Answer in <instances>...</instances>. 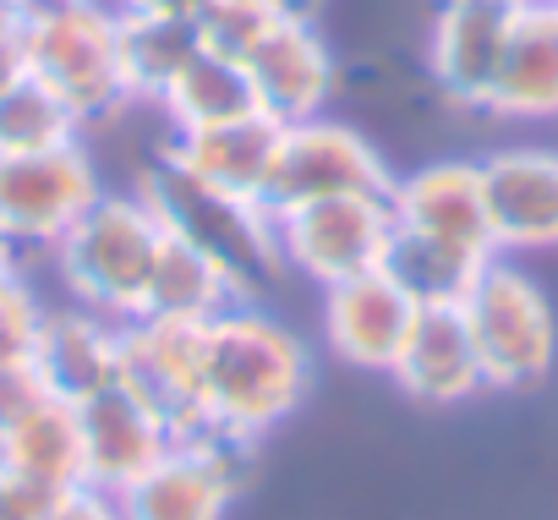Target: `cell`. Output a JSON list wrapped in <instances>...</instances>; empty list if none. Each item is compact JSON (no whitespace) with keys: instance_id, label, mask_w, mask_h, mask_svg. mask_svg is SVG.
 <instances>
[{"instance_id":"836d02e7","label":"cell","mask_w":558,"mask_h":520,"mask_svg":"<svg viewBox=\"0 0 558 520\" xmlns=\"http://www.w3.org/2000/svg\"><path fill=\"white\" fill-rule=\"evenodd\" d=\"M0 275H17V246L0 235Z\"/></svg>"},{"instance_id":"1f68e13d","label":"cell","mask_w":558,"mask_h":520,"mask_svg":"<svg viewBox=\"0 0 558 520\" xmlns=\"http://www.w3.org/2000/svg\"><path fill=\"white\" fill-rule=\"evenodd\" d=\"M121 12H154V17H186L197 23V12L208 7V0H116Z\"/></svg>"},{"instance_id":"484cf974","label":"cell","mask_w":558,"mask_h":520,"mask_svg":"<svg viewBox=\"0 0 558 520\" xmlns=\"http://www.w3.org/2000/svg\"><path fill=\"white\" fill-rule=\"evenodd\" d=\"M61 143H83V121L66 110V99L34 77L0 88V154H39Z\"/></svg>"},{"instance_id":"3957f363","label":"cell","mask_w":558,"mask_h":520,"mask_svg":"<svg viewBox=\"0 0 558 520\" xmlns=\"http://www.w3.org/2000/svg\"><path fill=\"white\" fill-rule=\"evenodd\" d=\"M165 241L170 235L159 214L132 186V192H105L50 252H56V275L77 307L132 324L143 313V291L154 280Z\"/></svg>"},{"instance_id":"7402d4cb","label":"cell","mask_w":558,"mask_h":520,"mask_svg":"<svg viewBox=\"0 0 558 520\" xmlns=\"http://www.w3.org/2000/svg\"><path fill=\"white\" fill-rule=\"evenodd\" d=\"M154 105L170 116V132L219 126V121H241V116H263L246 66L230 61V56H219V50H197Z\"/></svg>"},{"instance_id":"ac0fdd59","label":"cell","mask_w":558,"mask_h":520,"mask_svg":"<svg viewBox=\"0 0 558 520\" xmlns=\"http://www.w3.org/2000/svg\"><path fill=\"white\" fill-rule=\"evenodd\" d=\"M0 476H12L34 498H61L72 487H88V460H83V422L72 400H39L28 416H17L0 433Z\"/></svg>"},{"instance_id":"9c48e42d","label":"cell","mask_w":558,"mask_h":520,"mask_svg":"<svg viewBox=\"0 0 558 520\" xmlns=\"http://www.w3.org/2000/svg\"><path fill=\"white\" fill-rule=\"evenodd\" d=\"M99 197L105 186L83 143L39 148V154H0V235L17 252L56 246Z\"/></svg>"},{"instance_id":"d4e9b609","label":"cell","mask_w":558,"mask_h":520,"mask_svg":"<svg viewBox=\"0 0 558 520\" xmlns=\"http://www.w3.org/2000/svg\"><path fill=\"white\" fill-rule=\"evenodd\" d=\"M487 264H493V257H487ZM384 275H389L416 307H454V302L471 291V280L482 275V264H476V257H465V252L438 246V241H422V235L395 230L389 257H384Z\"/></svg>"},{"instance_id":"4316f807","label":"cell","mask_w":558,"mask_h":520,"mask_svg":"<svg viewBox=\"0 0 558 520\" xmlns=\"http://www.w3.org/2000/svg\"><path fill=\"white\" fill-rule=\"evenodd\" d=\"M286 12H296L291 0H208V7L197 12V39H203V50L246 61V50Z\"/></svg>"},{"instance_id":"83f0119b","label":"cell","mask_w":558,"mask_h":520,"mask_svg":"<svg viewBox=\"0 0 558 520\" xmlns=\"http://www.w3.org/2000/svg\"><path fill=\"white\" fill-rule=\"evenodd\" d=\"M45 302L23 275H0V362L34 356V340L45 329Z\"/></svg>"},{"instance_id":"2e32d148","label":"cell","mask_w":558,"mask_h":520,"mask_svg":"<svg viewBox=\"0 0 558 520\" xmlns=\"http://www.w3.org/2000/svg\"><path fill=\"white\" fill-rule=\"evenodd\" d=\"M411 318H416V302L384 269L324 286V346L345 367L389 378V367H395V356L411 335Z\"/></svg>"},{"instance_id":"d6986e66","label":"cell","mask_w":558,"mask_h":520,"mask_svg":"<svg viewBox=\"0 0 558 520\" xmlns=\"http://www.w3.org/2000/svg\"><path fill=\"white\" fill-rule=\"evenodd\" d=\"M34 367L56 400L83 406L88 395L110 389L121 378V324L99 318L88 307H50L45 329L34 340Z\"/></svg>"},{"instance_id":"d6a6232c","label":"cell","mask_w":558,"mask_h":520,"mask_svg":"<svg viewBox=\"0 0 558 520\" xmlns=\"http://www.w3.org/2000/svg\"><path fill=\"white\" fill-rule=\"evenodd\" d=\"M23 17H28V12L17 7V0H0V45L23 34Z\"/></svg>"},{"instance_id":"f1b7e54d","label":"cell","mask_w":558,"mask_h":520,"mask_svg":"<svg viewBox=\"0 0 558 520\" xmlns=\"http://www.w3.org/2000/svg\"><path fill=\"white\" fill-rule=\"evenodd\" d=\"M39 400H50V389H45L34 356H23V362H0V433H7L17 416H28Z\"/></svg>"},{"instance_id":"f546056e","label":"cell","mask_w":558,"mask_h":520,"mask_svg":"<svg viewBox=\"0 0 558 520\" xmlns=\"http://www.w3.org/2000/svg\"><path fill=\"white\" fill-rule=\"evenodd\" d=\"M39 520H121V504H116V493L72 487V493L50 498V504L39 509Z\"/></svg>"},{"instance_id":"ba28073f","label":"cell","mask_w":558,"mask_h":520,"mask_svg":"<svg viewBox=\"0 0 558 520\" xmlns=\"http://www.w3.org/2000/svg\"><path fill=\"white\" fill-rule=\"evenodd\" d=\"M252 449L219 433L175 438L132 487L116 493L121 520H225L246 487Z\"/></svg>"},{"instance_id":"8992f818","label":"cell","mask_w":558,"mask_h":520,"mask_svg":"<svg viewBox=\"0 0 558 520\" xmlns=\"http://www.w3.org/2000/svg\"><path fill=\"white\" fill-rule=\"evenodd\" d=\"M279 264L307 275L313 286H340L356 275L384 269L395 241V208L389 192H351V197H318L274 214Z\"/></svg>"},{"instance_id":"52a82bcc","label":"cell","mask_w":558,"mask_h":520,"mask_svg":"<svg viewBox=\"0 0 558 520\" xmlns=\"http://www.w3.org/2000/svg\"><path fill=\"white\" fill-rule=\"evenodd\" d=\"M389 186H395V170L367 143V132H356L351 121H335V116H307V121L279 126L263 203H268V214H279V208L318 203V197L389 192Z\"/></svg>"},{"instance_id":"ffe728a7","label":"cell","mask_w":558,"mask_h":520,"mask_svg":"<svg viewBox=\"0 0 558 520\" xmlns=\"http://www.w3.org/2000/svg\"><path fill=\"white\" fill-rule=\"evenodd\" d=\"M498 121H558V7L520 0L504 45V66L487 99Z\"/></svg>"},{"instance_id":"44dd1931","label":"cell","mask_w":558,"mask_h":520,"mask_svg":"<svg viewBox=\"0 0 558 520\" xmlns=\"http://www.w3.org/2000/svg\"><path fill=\"white\" fill-rule=\"evenodd\" d=\"M274 148H279V121L268 116H241V121H219V126H186L170 132L165 159L181 165L186 176L225 186L235 197H257L268 192V170H274Z\"/></svg>"},{"instance_id":"603a6c76","label":"cell","mask_w":558,"mask_h":520,"mask_svg":"<svg viewBox=\"0 0 558 520\" xmlns=\"http://www.w3.org/2000/svg\"><path fill=\"white\" fill-rule=\"evenodd\" d=\"M170 235V230H165ZM230 302H241L230 291V280L208 264L203 252H192L186 241H165L159 264H154V280L143 291V313L137 318H159V324H208L214 313H225ZM132 318V324H137Z\"/></svg>"},{"instance_id":"5b68a950","label":"cell","mask_w":558,"mask_h":520,"mask_svg":"<svg viewBox=\"0 0 558 520\" xmlns=\"http://www.w3.org/2000/svg\"><path fill=\"white\" fill-rule=\"evenodd\" d=\"M465 329L482 356L487 395H525L536 389L553 362H558V313L547 291L514 264V257H493L471 291L460 297Z\"/></svg>"},{"instance_id":"6da1fadb","label":"cell","mask_w":558,"mask_h":520,"mask_svg":"<svg viewBox=\"0 0 558 520\" xmlns=\"http://www.w3.org/2000/svg\"><path fill=\"white\" fill-rule=\"evenodd\" d=\"M313 389V356L291 324L257 302H230L203 324V384L197 433L257 449L279 422H291Z\"/></svg>"},{"instance_id":"277c9868","label":"cell","mask_w":558,"mask_h":520,"mask_svg":"<svg viewBox=\"0 0 558 520\" xmlns=\"http://www.w3.org/2000/svg\"><path fill=\"white\" fill-rule=\"evenodd\" d=\"M23 61L28 77L45 83L66 110L88 126L116 121L132 99L121 72V17L116 0H56L23 17Z\"/></svg>"},{"instance_id":"e575fe53","label":"cell","mask_w":558,"mask_h":520,"mask_svg":"<svg viewBox=\"0 0 558 520\" xmlns=\"http://www.w3.org/2000/svg\"><path fill=\"white\" fill-rule=\"evenodd\" d=\"M23 12H39V7H56V0H17Z\"/></svg>"},{"instance_id":"4fadbf2b","label":"cell","mask_w":558,"mask_h":520,"mask_svg":"<svg viewBox=\"0 0 558 520\" xmlns=\"http://www.w3.org/2000/svg\"><path fill=\"white\" fill-rule=\"evenodd\" d=\"M498 257L558 252V148L514 143L482 159Z\"/></svg>"},{"instance_id":"d590c367","label":"cell","mask_w":558,"mask_h":520,"mask_svg":"<svg viewBox=\"0 0 558 520\" xmlns=\"http://www.w3.org/2000/svg\"><path fill=\"white\" fill-rule=\"evenodd\" d=\"M553 7H558V0H553Z\"/></svg>"},{"instance_id":"7c38bea8","label":"cell","mask_w":558,"mask_h":520,"mask_svg":"<svg viewBox=\"0 0 558 520\" xmlns=\"http://www.w3.org/2000/svg\"><path fill=\"white\" fill-rule=\"evenodd\" d=\"M246 77L257 88V110L279 126L291 121H307V116H324L329 94H335V50L329 39L318 34V23L307 12H286L252 50H246Z\"/></svg>"},{"instance_id":"7a4b0ae2","label":"cell","mask_w":558,"mask_h":520,"mask_svg":"<svg viewBox=\"0 0 558 520\" xmlns=\"http://www.w3.org/2000/svg\"><path fill=\"white\" fill-rule=\"evenodd\" d=\"M137 192L148 197V208L159 214V225L175 241L203 252L208 264L230 280V291L241 302H257V291L286 269L279 264V235H274L268 203L208 186V181L186 176L181 165H170L165 154L137 176Z\"/></svg>"},{"instance_id":"cb8c5ba5","label":"cell","mask_w":558,"mask_h":520,"mask_svg":"<svg viewBox=\"0 0 558 520\" xmlns=\"http://www.w3.org/2000/svg\"><path fill=\"white\" fill-rule=\"evenodd\" d=\"M121 72H126V88L132 99H159L175 72L203 50L197 39V23L186 17H154V12H121Z\"/></svg>"},{"instance_id":"4dcf8cb0","label":"cell","mask_w":558,"mask_h":520,"mask_svg":"<svg viewBox=\"0 0 558 520\" xmlns=\"http://www.w3.org/2000/svg\"><path fill=\"white\" fill-rule=\"evenodd\" d=\"M39 509H45V498H34L12 476H0V520H39Z\"/></svg>"},{"instance_id":"e0dca14e","label":"cell","mask_w":558,"mask_h":520,"mask_svg":"<svg viewBox=\"0 0 558 520\" xmlns=\"http://www.w3.org/2000/svg\"><path fill=\"white\" fill-rule=\"evenodd\" d=\"M389 378L416 406H465V400L487 395L482 356H476V340L465 329L460 302L454 307H416L411 335H405Z\"/></svg>"},{"instance_id":"30bf717a","label":"cell","mask_w":558,"mask_h":520,"mask_svg":"<svg viewBox=\"0 0 558 520\" xmlns=\"http://www.w3.org/2000/svg\"><path fill=\"white\" fill-rule=\"evenodd\" d=\"M395 230L438 241L449 252H465L476 264L498 257L493 241V214H487V186H482V159H433L389 186Z\"/></svg>"},{"instance_id":"5bb4252c","label":"cell","mask_w":558,"mask_h":520,"mask_svg":"<svg viewBox=\"0 0 558 520\" xmlns=\"http://www.w3.org/2000/svg\"><path fill=\"white\" fill-rule=\"evenodd\" d=\"M121 384L143 395L175 438L197 433V384H203V324H121Z\"/></svg>"},{"instance_id":"9a60e30c","label":"cell","mask_w":558,"mask_h":520,"mask_svg":"<svg viewBox=\"0 0 558 520\" xmlns=\"http://www.w3.org/2000/svg\"><path fill=\"white\" fill-rule=\"evenodd\" d=\"M77 422H83V460H88V487L99 493H121L132 487L170 444H175V427L143 400L132 395L121 378L99 395H88L77 406Z\"/></svg>"},{"instance_id":"8fae6325","label":"cell","mask_w":558,"mask_h":520,"mask_svg":"<svg viewBox=\"0 0 558 520\" xmlns=\"http://www.w3.org/2000/svg\"><path fill=\"white\" fill-rule=\"evenodd\" d=\"M514 7L520 0H438L433 34H427V72L449 105L487 116L504 45L514 28Z\"/></svg>"}]
</instances>
